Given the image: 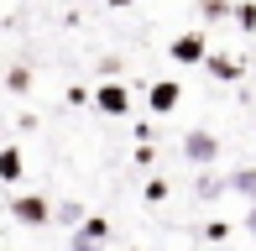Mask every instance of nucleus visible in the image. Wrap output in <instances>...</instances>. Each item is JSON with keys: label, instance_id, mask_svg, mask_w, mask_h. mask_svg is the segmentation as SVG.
I'll use <instances>...</instances> for the list:
<instances>
[{"label": "nucleus", "instance_id": "nucleus-1", "mask_svg": "<svg viewBox=\"0 0 256 251\" xmlns=\"http://www.w3.org/2000/svg\"><path fill=\"white\" fill-rule=\"evenodd\" d=\"M10 220L26 225V230H42V225H52V204L42 194H16L10 199Z\"/></svg>", "mask_w": 256, "mask_h": 251}, {"label": "nucleus", "instance_id": "nucleus-2", "mask_svg": "<svg viewBox=\"0 0 256 251\" xmlns=\"http://www.w3.org/2000/svg\"><path fill=\"white\" fill-rule=\"evenodd\" d=\"M183 157H188L194 168H214V162H220V136L204 131V126L183 131Z\"/></svg>", "mask_w": 256, "mask_h": 251}, {"label": "nucleus", "instance_id": "nucleus-3", "mask_svg": "<svg viewBox=\"0 0 256 251\" xmlns=\"http://www.w3.org/2000/svg\"><path fill=\"white\" fill-rule=\"evenodd\" d=\"M168 52H172V63L194 68V63H204V58H209V37H204V32H183V37H172V42H168Z\"/></svg>", "mask_w": 256, "mask_h": 251}, {"label": "nucleus", "instance_id": "nucleus-4", "mask_svg": "<svg viewBox=\"0 0 256 251\" xmlns=\"http://www.w3.org/2000/svg\"><path fill=\"white\" fill-rule=\"evenodd\" d=\"M94 105L104 110V116H131V89H126V84H100L94 89Z\"/></svg>", "mask_w": 256, "mask_h": 251}, {"label": "nucleus", "instance_id": "nucleus-5", "mask_svg": "<svg viewBox=\"0 0 256 251\" xmlns=\"http://www.w3.org/2000/svg\"><path fill=\"white\" fill-rule=\"evenodd\" d=\"M183 100V84H172V78H162V84L146 89V105H152V116H172Z\"/></svg>", "mask_w": 256, "mask_h": 251}, {"label": "nucleus", "instance_id": "nucleus-6", "mask_svg": "<svg viewBox=\"0 0 256 251\" xmlns=\"http://www.w3.org/2000/svg\"><path fill=\"white\" fill-rule=\"evenodd\" d=\"M21 168H26V162H21V152H16V146H0V184H16V178H21Z\"/></svg>", "mask_w": 256, "mask_h": 251}, {"label": "nucleus", "instance_id": "nucleus-7", "mask_svg": "<svg viewBox=\"0 0 256 251\" xmlns=\"http://www.w3.org/2000/svg\"><path fill=\"white\" fill-rule=\"evenodd\" d=\"M230 188H236L240 199L256 204V168H236V173H230Z\"/></svg>", "mask_w": 256, "mask_h": 251}, {"label": "nucleus", "instance_id": "nucleus-8", "mask_svg": "<svg viewBox=\"0 0 256 251\" xmlns=\"http://www.w3.org/2000/svg\"><path fill=\"white\" fill-rule=\"evenodd\" d=\"M6 89H10V94H26V89H32V68H26V63H16V68L6 74Z\"/></svg>", "mask_w": 256, "mask_h": 251}, {"label": "nucleus", "instance_id": "nucleus-9", "mask_svg": "<svg viewBox=\"0 0 256 251\" xmlns=\"http://www.w3.org/2000/svg\"><path fill=\"white\" fill-rule=\"evenodd\" d=\"M199 16L204 21H225L230 16V0H199Z\"/></svg>", "mask_w": 256, "mask_h": 251}, {"label": "nucleus", "instance_id": "nucleus-10", "mask_svg": "<svg viewBox=\"0 0 256 251\" xmlns=\"http://www.w3.org/2000/svg\"><path fill=\"white\" fill-rule=\"evenodd\" d=\"M230 16H236L246 32H256V0H240V6H230Z\"/></svg>", "mask_w": 256, "mask_h": 251}, {"label": "nucleus", "instance_id": "nucleus-11", "mask_svg": "<svg viewBox=\"0 0 256 251\" xmlns=\"http://www.w3.org/2000/svg\"><path fill=\"white\" fill-rule=\"evenodd\" d=\"M52 220H63V225H84V204H58Z\"/></svg>", "mask_w": 256, "mask_h": 251}, {"label": "nucleus", "instance_id": "nucleus-12", "mask_svg": "<svg viewBox=\"0 0 256 251\" xmlns=\"http://www.w3.org/2000/svg\"><path fill=\"white\" fill-rule=\"evenodd\" d=\"M84 236H94V241H104V236H110V225H104L100 214H84Z\"/></svg>", "mask_w": 256, "mask_h": 251}, {"label": "nucleus", "instance_id": "nucleus-13", "mask_svg": "<svg viewBox=\"0 0 256 251\" xmlns=\"http://www.w3.org/2000/svg\"><path fill=\"white\" fill-rule=\"evenodd\" d=\"M204 63H209V68H214V74H220V78H225V84H230V78H236V74H240V68H236V63H230V58H204Z\"/></svg>", "mask_w": 256, "mask_h": 251}, {"label": "nucleus", "instance_id": "nucleus-14", "mask_svg": "<svg viewBox=\"0 0 256 251\" xmlns=\"http://www.w3.org/2000/svg\"><path fill=\"white\" fill-rule=\"evenodd\" d=\"M68 251H100L94 236H84V230H74V241H68Z\"/></svg>", "mask_w": 256, "mask_h": 251}, {"label": "nucleus", "instance_id": "nucleus-15", "mask_svg": "<svg viewBox=\"0 0 256 251\" xmlns=\"http://www.w3.org/2000/svg\"><path fill=\"white\" fill-rule=\"evenodd\" d=\"M146 199H152V204L168 199V178H152V184H146Z\"/></svg>", "mask_w": 256, "mask_h": 251}, {"label": "nucleus", "instance_id": "nucleus-16", "mask_svg": "<svg viewBox=\"0 0 256 251\" xmlns=\"http://www.w3.org/2000/svg\"><path fill=\"white\" fill-rule=\"evenodd\" d=\"M246 230H251V241H256V204L246 210Z\"/></svg>", "mask_w": 256, "mask_h": 251}]
</instances>
